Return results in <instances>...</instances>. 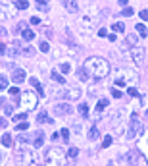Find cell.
<instances>
[{"instance_id": "1", "label": "cell", "mask_w": 148, "mask_h": 166, "mask_svg": "<svg viewBox=\"0 0 148 166\" xmlns=\"http://www.w3.org/2000/svg\"><path fill=\"white\" fill-rule=\"evenodd\" d=\"M85 70H87L88 75L102 79V77H108L110 74V64L108 60L100 58V56H92V58H87V62H85Z\"/></svg>"}, {"instance_id": "2", "label": "cell", "mask_w": 148, "mask_h": 166, "mask_svg": "<svg viewBox=\"0 0 148 166\" xmlns=\"http://www.w3.org/2000/svg\"><path fill=\"white\" fill-rule=\"evenodd\" d=\"M46 166H66V153L60 147H50L44 154Z\"/></svg>"}, {"instance_id": "3", "label": "cell", "mask_w": 148, "mask_h": 166, "mask_svg": "<svg viewBox=\"0 0 148 166\" xmlns=\"http://www.w3.org/2000/svg\"><path fill=\"white\" fill-rule=\"evenodd\" d=\"M33 158H35V154L27 147V143H21V147L15 151V164L18 166H31Z\"/></svg>"}, {"instance_id": "4", "label": "cell", "mask_w": 148, "mask_h": 166, "mask_svg": "<svg viewBox=\"0 0 148 166\" xmlns=\"http://www.w3.org/2000/svg\"><path fill=\"white\" fill-rule=\"evenodd\" d=\"M19 98H21L19 105H21V108H23L25 112L33 110V108L37 106V102H39V95H35L33 91H25V93H21Z\"/></svg>"}, {"instance_id": "5", "label": "cell", "mask_w": 148, "mask_h": 166, "mask_svg": "<svg viewBox=\"0 0 148 166\" xmlns=\"http://www.w3.org/2000/svg\"><path fill=\"white\" fill-rule=\"evenodd\" d=\"M142 133V126H140V122H139V114L133 112L131 114V124H129V131L125 133V137L129 139V141H133V139H137Z\"/></svg>"}, {"instance_id": "6", "label": "cell", "mask_w": 148, "mask_h": 166, "mask_svg": "<svg viewBox=\"0 0 148 166\" xmlns=\"http://www.w3.org/2000/svg\"><path fill=\"white\" fill-rule=\"evenodd\" d=\"M127 160H129L131 166H148V160L144 158V154H142L140 151H137V149L129 151V154H127Z\"/></svg>"}, {"instance_id": "7", "label": "cell", "mask_w": 148, "mask_h": 166, "mask_svg": "<svg viewBox=\"0 0 148 166\" xmlns=\"http://www.w3.org/2000/svg\"><path fill=\"white\" fill-rule=\"evenodd\" d=\"M131 56H133V62L137 66H140L142 64V60H144V48L139 45H135V46H131Z\"/></svg>"}, {"instance_id": "8", "label": "cell", "mask_w": 148, "mask_h": 166, "mask_svg": "<svg viewBox=\"0 0 148 166\" xmlns=\"http://www.w3.org/2000/svg\"><path fill=\"white\" fill-rule=\"evenodd\" d=\"M58 97H62V98H67V101H77V98L81 97V91H79L77 87H71V89L60 91V93H58Z\"/></svg>"}, {"instance_id": "9", "label": "cell", "mask_w": 148, "mask_h": 166, "mask_svg": "<svg viewBox=\"0 0 148 166\" xmlns=\"http://www.w3.org/2000/svg\"><path fill=\"white\" fill-rule=\"evenodd\" d=\"M25 79H27V77H25V70H21V68H14L12 70V81L14 83H21Z\"/></svg>"}, {"instance_id": "10", "label": "cell", "mask_w": 148, "mask_h": 166, "mask_svg": "<svg viewBox=\"0 0 148 166\" xmlns=\"http://www.w3.org/2000/svg\"><path fill=\"white\" fill-rule=\"evenodd\" d=\"M54 112L58 114V116H67V114H71V106L66 105V102H60V105L54 106Z\"/></svg>"}, {"instance_id": "11", "label": "cell", "mask_w": 148, "mask_h": 166, "mask_svg": "<svg viewBox=\"0 0 148 166\" xmlns=\"http://www.w3.org/2000/svg\"><path fill=\"white\" fill-rule=\"evenodd\" d=\"M62 4H63V8H66L67 12H71V14H75L77 10H79L77 0H62Z\"/></svg>"}, {"instance_id": "12", "label": "cell", "mask_w": 148, "mask_h": 166, "mask_svg": "<svg viewBox=\"0 0 148 166\" xmlns=\"http://www.w3.org/2000/svg\"><path fill=\"white\" fill-rule=\"evenodd\" d=\"M42 145H44V133H42V131H37L35 141H33V147L39 149V147H42Z\"/></svg>"}, {"instance_id": "13", "label": "cell", "mask_w": 148, "mask_h": 166, "mask_svg": "<svg viewBox=\"0 0 148 166\" xmlns=\"http://www.w3.org/2000/svg\"><path fill=\"white\" fill-rule=\"evenodd\" d=\"M29 81H31V85H33L35 89H37V95H39V97H42V95H44V89H42V85L39 83V79H35V77H31Z\"/></svg>"}, {"instance_id": "14", "label": "cell", "mask_w": 148, "mask_h": 166, "mask_svg": "<svg viewBox=\"0 0 148 166\" xmlns=\"http://www.w3.org/2000/svg\"><path fill=\"white\" fill-rule=\"evenodd\" d=\"M135 29H137V33H139L140 37H146V35H148V33H146L148 29H146V25H144V23H137V25H135Z\"/></svg>"}, {"instance_id": "15", "label": "cell", "mask_w": 148, "mask_h": 166, "mask_svg": "<svg viewBox=\"0 0 148 166\" xmlns=\"http://www.w3.org/2000/svg\"><path fill=\"white\" fill-rule=\"evenodd\" d=\"M52 79H54L56 83H62V85L66 83V77H63V75L60 74V71H52Z\"/></svg>"}, {"instance_id": "16", "label": "cell", "mask_w": 148, "mask_h": 166, "mask_svg": "<svg viewBox=\"0 0 148 166\" xmlns=\"http://www.w3.org/2000/svg\"><path fill=\"white\" fill-rule=\"evenodd\" d=\"M15 8H18V10H27L29 8V2H27V0H15Z\"/></svg>"}, {"instance_id": "17", "label": "cell", "mask_w": 148, "mask_h": 166, "mask_svg": "<svg viewBox=\"0 0 148 166\" xmlns=\"http://www.w3.org/2000/svg\"><path fill=\"white\" fill-rule=\"evenodd\" d=\"M108 106V98H100L96 105V112H104V108Z\"/></svg>"}, {"instance_id": "18", "label": "cell", "mask_w": 148, "mask_h": 166, "mask_svg": "<svg viewBox=\"0 0 148 166\" xmlns=\"http://www.w3.org/2000/svg\"><path fill=\"white\" fill-rule=\"evenodd\" d=\"M37 122H39V124H44V122H48V124H50L52 120H50V116H48L46 112H40V114H39V118H37Z\"/></svg>"}, {"instance_id": "19", "label": "cell", "mask_w": 148, "mask_h": 166, "mask_svg": "<svg viewBox=\"0 0 148 166\" xmlns=\"http://www.w3.org/2000/svg\"><path fill=\"white\" fill-rule=\"evenodd\" d=\"M23 39H25V41H33V39H35V31H31V29L25 27V29H23Z\"/></svg>"}, {"instance_id": "20", "label": "cell", "mask_w": 148, "mask_h": 166, "mask_svg": "<svg viewBox=\"0 0 148 166\" xmlns=\"http://www.w3.org/2000/svg\"><path fill=\"white\" fill-rule=\"evenodd\" d=\"M77 75H79V79H81V81H88V74H87V70H85V68L77 70Z\"/></svg>"}, {"instance_id": "21", "label": "cell", "mask_w": 148, "mask_h": 166, "mask_svg": "<svg viewBox=\"0 0 148 166\" xmlns=\"http://www.w3.org/2000/svg\"><path fill=\"white\" fill-rule=\"evenodd\" d=\"M88 137H91V141H96V139H98V129L91 128V129H88Z\"/></svg>"}, {"instance_id": "22", "label": "cell", "mask_w": 148, "mask_h": 166, "mask_svg": "<svg viewBox=\"0 0 148 166\" xmlns=\"http://www.w3.org/2000/svg\"><path fill=\"white\" fill-rule=\"evenodd\" d=\"M94 22H92V18H91V15H85V18L81 19V25H83V27H88V25H92Z\"/></svg>"}, {"instance_id": "23", "label": "cell", "mask_w": 148, "mask_h": 166, "mask_svg": "<svg viewBox=\"0 0 148 166\" xmlns=\"http://www.w3.org/2000/svg\"><path fill=\"white\" fill-rule=\"evenodd\" d=\"M2 145H4V147H12V137H10L8 133L2 135Z\"/></svg>"}, {"instance_id": "24", "label": "cell", "mask_w": 148, "mask_h": 166, "mask_svg": "<svg viewBox=\"0 0 148 166\" xmlns=\"http://www.w3.org/2000/svg\"><path fill=\"white\" fill-rule=\"evenodd\" d=\"M8 89V77L6 75H0V91Z\"/></svg>"}, {"instance_id": "25", "label": "cell", "mask_w": 148, "mask_h": 166, "mask_svg": "<svg viewBox=\"0 0 148 166\" xmlns=\"http://www.w3.org/2000/svg\"><path fill=\"white\" fill-rule=\"evenodd\" d=\"M79 114H81L83 118H88V106L87 105H81V106H79Z\"/></svg>"}, {"instance_id": "26", "label": "cell", "mask_w": 148, "mask_h": 166, "mask_svg": "<svg viewBox=\"0 0 148 166\" xmlns=\"http://www.w3.org/2000/svg\"><path fill=\"white\" fill-rule=\"evenodd\" d=\"M8 93H10V95H12L14 98H18V97L21 95V91L18 89V87H10V89H8Z\"/></svg>"}, {"instance_id": "27", "label": "cell", "mask_w": 148, "mask_h": 166, "mask_svg": "<svg viewBox=\"0 0 148 166\" xmlns=\"http://www.w3.org/2000/svg\"><path fill=\"white\" fill-rule=\"evenodd\" d=\"M37 4H39V10H48V0H37Z\"/></svg>"}, {"instance_id": "28", "label": "cell", "mask_w": 148, "mask_h": 166, "mask_svg": "<svg viewBox=\"0 0 148 166\" xmlns=\"http://www.w3.org/2000/svg\"><path fill=\"white\" fill-rule=\"evenodd\" d=\"M25 118H27V112H19V114H15V116H14V122H23Z\"/></svg>"}, {"instance_id": "29", "label": "cell", "mask_w": 148, "mask_h": 166, "mask_svg": "<svg viewBox=\"0 0 148 166\" xmlns=\"http://www.w3.org/2000/svg\"><path fill=\"white\" fill-rule=\"evenodd\" d=\"M19 52H21V54H23V56H33V54H35V50H33V48H31V46H25V48H23V50H19Z\"/></svg>"}, {"instance_id": "30", "label": "cell", "mask_w": 148, "mask_h": 166, "mask_svg": "<svg viewBox=\"0 0 148 166\" xmlns=\"http://www.w3.org/2000/svg\"><path fill=\"white\" fill-rule=\"evenodd\" d=\"M127 45H129V46H135V45H137V35H127Z\"/></svg>"}, {"instance_id": "31", "label": "cell", "mask_w": 148, "mask_h": 166, "mask_svg": "<svg viewBox=\"0 0 148 166\" xmlns=\"http://www.w3.org/2000/svg\"><path fill=\"white\" fill-rule=\"evenodd\" d=\"M112 29H114V31H119V33H125L123 23H114V25H112Z\"/></svg>"}, {"instance_id": "32", "label": "cell", "mask_w": 148, "mask_h": 166, "mask_svg": "<svg viewBox=\"0 0 148 166\" xmlns=\"http://www.w3.org/2000/svg\"><path fill=\"white\" fill-rule=\"evenodd\" d=\"M39 48L42 50V52H48V50H50V45H48V43H46V41H42V43L39 45Z\"/></svg>"}, {"instance_id": "33", "label": "cell", "mask_w": 148, "mask_h": 166, "mask_svg": "<svg viewBox=\"0 0 148 166\" xmlns=\"http://www.w3.org/2000/svg\"><path fill=\"white\" fill-rule=\"evenodd\" d=\"M69 70H71L69 64H66V62H63V64H60V71H62V74H67Z\"/></svg>"}, {"instance_id": "34", "label": "cell", "mask_w": 148, "mask_h": 166, "mask_svg": "<svg viewBox=\"0 0 148 166\" xmlns=\"http://www.w3.org/2000/svg\"><path fill=\"white\" fill-rule=\"evenodd\" d=\"M67 154H69L71 158H77V154H79V149H77V147H71V149H69V153H67Z\"/></svg>"}, {"instance_id": "35", "label": "cell", "mask_w": 148, "mask_h": 166, "mask_svg": "<svg viewBox=\"0 0 148 166\" xmlns=\"http://www.w3.org/2000/svg\"><path fill=\"white\" fill-rule=\"evenodd\" d=\"M127 95L129 97H139V91H137L135 87H129V89H127Z\"/></svg>"}, {"instance_id": "36", "label": "cell", "mask_w": 148, "mask_h": 166, "mask_svg": "<svg viewBox=\"0 0 148 166\" xmlns=\"http://www.w3.org/2000/svg\"><path fill=\"white\" fill-rule=\"evenodd\" d=\"M60 135H62V139H63V141H67V139H69V131H67V129L63 128L62 131H60Z\"/></svg>"}, {"instance_id": "37", "label": "cell", "mask_w": 148, "mask_h": 166, "mask_svg": "<svg viewBox=\"0 0 148 166\" xmlns=\"http://www.w3.org/2000/svg\"><path fill=\"white\" fill-rule=\"evenodd\" d=\"M110 145H112V137L106 135V137H104V141H102V147H110Z\"/></svg>"}, {"instance_id": "38", "label": "cell", "mask_w": 148, "mask_h": 166, "mask_svg": "<svg viewBox=\"0 0 148 166\" xmlns=\"http://www.w3.org/2000/svg\"><path fill=\"white\" fill-rule=\"evenodd\" d=\"M15 128L23 131V129H27V128H29V124H27V122H19V124H18V126H15Z\"/></svg>"}, {"instance_id": "39", "label": "cell", "mask_w": 148, "mask_h": 166, "mask_svg": "<svg viewBox=\"0 0 148 166\" xmlns=\"http://www.w3.org/2000/svg\"><path fill=\"white\" fill-rule=\"evenodd\" d=\"M139 15H140V19H142V22H148V10H142V12H140Z\"/></svg>"}, {"instance_id": "40", "label": "cell", "mask_w": 148, "mask_h": 166, "mask_svg": "<svg viewBox=\"0 0 148 166\" xmlns=\"http://www.w3.org/2000/svg\"><path fill=\"white\" fill-rule=\"evenodd\" d=\"M112 95H114V98H121V97H123V93L117 91V89H114V91H112Z\"/></svg>"}, {"instance_id": "41", "label": "cell", "mask_w": 148, "mask_h": 166, "mask_svg": "<svg viewBox=\"0 0 148 166\" xmlns=\"http://www.w3.org/2000/svg\"><path fill=\"white\" fill-rule=\"evenodd\" d=\"M2 105H4V102H2ZM4 114H6V116H10V114H12V106L4 105Z\"/></svg>"}, {"instance_id": "42", "label": "cell", "mask_w": 148, "mask_h": 166, "mask_svg": "<svg viewBox=\"0 0 148 166\" xmlns=\"http://www.w3.org/2000/svg\"><path fill=\"white\" fill-rule=\"evenodd\" d=\"M123 15H133V10H131V8H125V10H123Z\"/></svg>"}, {"instance_id": "43", "label": "cell", "mask_w": 148, "mask_h": 166, "mask_svg": "<svg viewBox=\"0 0 148 166\" xmlns=\"http://www.w3.org/2000/svg\"><path fill=\"white\" fill-rule=\"evenodd\" d=\"M0 54H6V45L0 43Z\"/></svg>"}, {"instance_id": "44", "label": "cell", "mask_w": 148, "mask_h": 166, "mask_svg": "<svg viewBox=\"0 0 148 166\" xmlns=\"http://www.w3.org/2000/svg\"><path fill=\"white\" fill-rule=\"evenodd\" d=\"M6 128V118H0V129Z\"/></svg>"}, {"instance_id": "45", "label": "cell", "mask_w": 148, "mask_h": 166, "mask_svg": "<svg viewBox=\"0 0 148 166\" xmlns=\"http://www.w3.org/2000/svg\"><path fill=\"white\" fill-rule=\"evenodd\" d=\"M98 35H100V37H108V31H106V29H100Z\"/></svg>"}, {"instance_id": "46", "label": "cell", "mask_w": 148, "mask_h": 166, "mask_svg": "<svg viewBox=\"0 0 148 166\" xmlns=\"http://www.w3.org/2000/svg\"><path fill=\"white\" fill-rule=\"evenodd\" d=\"M25 29V23H18V27H15V31H23Z\"/></svg>"}, {"instance_id": "47", "label": "cell", "mask_w": 148, "mask_h": 166, "mask_svg": "<svg viewBox=\"0 0 148 166\" xmlns=\"http://www.w3.org/2000/svg\"><path fill=\"white\" fill-rule=\"evenodd\" d=\"M115 85L121 87V85H125V81H123V79H115Z\"/></svg>"}, {"instance_id": "48", "label": "cell", "mask_w": 148, "mask_h": 166, "mask_svg": "<svg viewBox=\"0 0 148 166\" xmlns=\"http://www.w3.org/2000/svg\"><path fill=\"white\" fill-rule=\"evenodd\" d=\"M39 22H40L39 18H31V23H33V25H37V23H39Z\"/></svg>"}, {"instance_id": "49", "label": "cell", "mask_w": 148, "mask_h": 166, "mask_svg": "<svg viewBox=\"0 0 148 166\" xmlns=\"http://www.w3.org/2000/svg\"><path fill=\"white\" fill-rule=\"evenodd\" d=\"M0 162H2V153H0Z\"/></svg>"}, {"instance_id": "50", "label": "cell", "mask_w": 148, "mask_h": 166, "mask_svg": "<svg viewBox=\"0 0 148 166\" xmlns=\"http://www.w3.org/2000/svg\"><path fill=\"white\" fill-rule=\"evenodd\" d=\"M146 116H148V112H146Z\"/></svg>"}]
</instances>
